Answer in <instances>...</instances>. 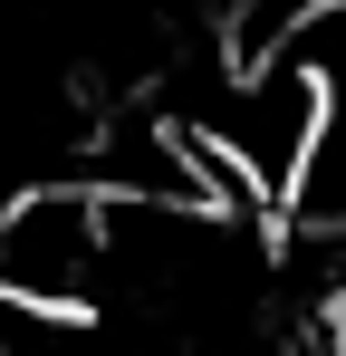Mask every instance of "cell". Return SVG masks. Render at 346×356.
Returning <instances> with one entry per match:
<instances>
[{"instance_id": "obj_1", "label": "cell", "mask_w": 346, "mask_h": 356, "mask_svg": "<svg viewBox=\"0 0 346 356\" xmlns=\"http://www.w3.org/2000/svg\"><path fill=\"white\" fill-rule=\"evenodd\" d=\"M0 298L49 308V318H97L106 298V193L97 183H19L0 202Z\"/></svg>"}, {"instance_id": "obj_2", "label": "cell", "mask_w": 346, "mask_h": 356, "mask_svg": "<svg viewBox=\"0 0 346 356\" xmlns=\"http://www.w3.org/2000/svg\"><path fill=\"white\" fill-rule=\"evenodd\" d=\"M318 125H327V77L288 49V58L231 67V87H222V106H212L202 135H212V145H222L270 202H288V183H298V164H308Z\"/></svg>"}]
</instances>
